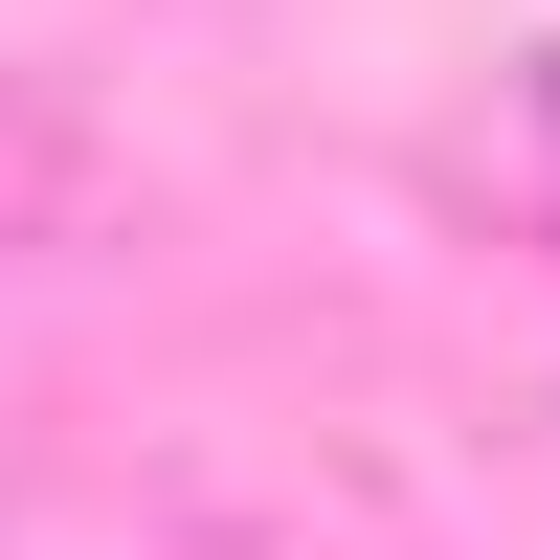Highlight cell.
<instances>
[{
    "instance_id": "cell-1",
    "label": "cell",
    "mask_w": 560,
    "mask_h": 560,
    "mask_svg": "<svg viewBox=\"0 0 560 560\" xmlns=\"http://www.w3.org/2000/svg\"><path fill=\"white\" fill-rule=\"evenodd\" d=\"M471 179H493V202H516L538 247H560V45H516V68H493V113H471Z\"/></svg>"
}]
</instances>
